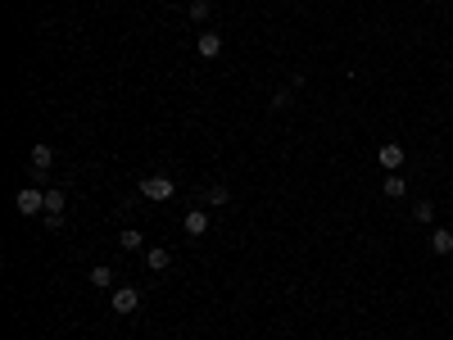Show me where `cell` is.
I'll return each mask as SVG.
<instances>
[{
    "label": "cell",
    "mask_w": 453,
    "mask_h": 340,
    "mask_svg": "<svg viewBox=\"0 0 453 340\" xmlns=\"http://www.w3.org/2000/svg\"><path fill=\"white\" fill-rule=\"evenodd\" d=\"M173 177H163V173H154V177H145L140 182V195L145 200H154V204H163V200H173Z\"/></svg>",
    "instance_id": "1"
},
{
    "label": "cell",
    "mask_w": 453,
    "mask_h": 340,
    "mask_svg": "<svg viewBox=\"0 0 453 340\" xmlns=\"http://www.w3.org/2000/svg\"><path fill=\"white\" fill-rule=\"evenodd\" d=\"M14 209H19L23 218H32V213H41V209H45V191H36V187H23L19 195H14Z\"/></svg>",
    "instance_id": "2"
},
{
    "label": "cell",
    "mask_w": 453,
    "mask_h": 340,
    "mask_svg": "<svg viewBox=\"0 0 453 340\" xmlns=\"http://www.w3.org/2000/svg\"><path fill=\"white\" fill-rule=\"evenodd\" d=\"M136 308H140V290H136V286H123V290H114V313H118V318H131Z\"/></svg>",
    "instance_id": "3"
},
{
    "label": "cell",
    "mask_w": 453,
    "mask_h": 340,
    "mask_svg": "<svg viewBox=\"0 0 453 340\" xmlns=\"http://www.w3.org/2000/svg\"><path fill=\"white\" fill-rule=\"evenodd\" d=\"M377 159H381V168H386V173H399V168H403V145L386 141V145L377 150Z\"/></svg>",
    "instance_id": "4"
},
{
    "label": "cell",
    "mask_w": 453,
    "mask_h": 340,
    "mask_svg": "<svg viewBox=\"0 0 453 340\" xmlns=\"http://www.w3.org/2000/svg\"><path fill=\"white\" fill-rule=\"evenodd\" d=\"M50 168H54V150H50V145H32V173L36 177H45V173H50Z\"/></svg>",
    "instance_id": "5"
},
{
    "label": "cell",
    "mask_w": 453,
    "mask_h": 340,
    "mask_svg": "<svg viewBox=\"0 0 453 340\" xmlns=\"http://www.w3.org/2000/svg\"><path fill=\"white\" fill-rule=\"evenodd\" d=\"M195 45H200V55H204V59H218V55H222V36H218L213 28H209V32H200V41H195Z\"/></svg>",
    "instance_id": "6"
},
{
    "label": "cell",
    "mask_w": 453,
    "mask_h": 340,
    "mask_svg": "<svg viewBox=\"0 0 453 340\" xmlns=\"http://www.w3.org/2000/svg\"><path fill=\"white\" fill-rule=\"evenodd\" d=\"M182 227H186V236H204V231H209V213H204V209H191Z\"/></svg>",
    "instance_id": "7"
},
{
    "label": "cell",
    "mask_w": 453,
    "mask_h": 340,
    "mask_svg": "<svg viewBox=\"0 0 453 340\" xmlns=\"http://www.w3.org/2000/svg\"><path fill=\"white\" fill-rule=\"evenodd\" d=\"M381 191H386V200H403V191H408V182H403L399 173H386V182H381Z\"/></svg>",
    "instance_id": "8"
},
{
    "label": "cell",
    "mask_w": 453,
    "mask_h": 340,
    "mask_svg": "<svg viewBox=\"0 0 453 340\" xmlns=\"http://www.w3.org/2000/svg\"><path fill=\"white\" fill-rule=\"evenodd\" d=\"M145 264H150V273H163V268L173 264V254L163 250V245H154V250H145Z\"/></svg>",
    "instance_id": "9"
},
{
    "label": "cell",
    "mask_w": 453,
    "mask_h": 340,
    "mask_svg": "<svg viewBox=\"0 0 453 340\" xmlns=\"http://www.w3.org/2000/svg\"><path fill=\"white\" fill-rule=\"evenodd\" d=\"M431 250H435V254H453V231H449V227H435Z\"/></svg>",
    "instance_id": "10"
},
{
    "label": "cell",
    "mask_w": 453,
    "mask_h": 340,
    "mask_svg": "<svg viewBox=\"0 0 453 340\" xmlns=\"http://www.w3.org/2000/svg\"><path fill=\"white\" fill-rule=\"evenodd\" d=\"M91 286H100V290H105V286H114V268L96 264V268H91Z\"/></svg>",
    "instance_id": "11"
},
{
    "label": "cell",
    "mask_w": 453,
    "mask_h": 340,
    "mask_svg": "<svg viewBox=\"0 0 453 340\" xmlns=\"http://www.w3.org/2000/svg\"><path fill=\"white\" fill-rule=\"evenodd\" d=\"M412 218H417L421 227H431V222H435V204H431V200H421V204L412 209Z\"/></svg>",
    "instance_id": "12"
},
{
    "label": "cell",
    "mask_w": 453,
    "mask_h": 340,
    "mask_svg": "<svg viewBox=\"0 0 453 340\" xmlns=\"http://www.w3.org/2000/svg\"><path fill=\"white\" fill-rule=\"evenodd\" d=\"M45 213H64V191H45Z\"/></svg>",
    "instance_id": "13"
},
{
    "label": "cell",
    "mask_w": 453,
    "mask_h": 340,
    "mask_svg": "<svg viewBox=\"0 0 453 340\" xmlns=\"http://www.w3.org/2000/svg\"><path fill=\"white\" fill-rule=\"evenodd\" d=\"M118 245H123V250H140L145 241H140V231H123V236H118Z\"/></svg>",
    "instance_id": "14"
},
{
    "label": "cell",
    "mask_w": 453,
    "mask_h": 340,
    "mask_svg": "<svg viewBox=\"0 0 453 340\" xmlns=\"http://www.w3.org/2000/svg\"><path fill=\"white\" fill-rule=\"evenodd\" d=\"M226 200H231V191H226L222 182H218V187H209V204H226Z\"/></svg>",
    "instance_id": "15"
},
{
    "label": "cell",
    "mask_w": 453,
    "mask_h": 340,
    "mask_svg": "<svg viewBox=\"0 0 453 340\" xmlns=\"http://www.w3.org/2000/svg\"><path fill=\"white\" fill-rule=\"evenodd\" d=\"M268 105H272V109H291V91H286V87H281V91H272V100H268Z\"/></svg>",
    "instance_id": "16"
},
{
    "label": "cell",
    "mask_w": 453,
    "mask_h": 340,
    "mask_svg": "<svg viewBox=\"0 0 453 340\" xmlns=\"http://www.w3.org/2000/svg\"><path fill=\"white\" fill-rule=\"evenodd\" d=\"M191 19H195V23L209 19V0H195V5H191Z\"/></svg>",
    "instance_id": "17"
}]
</instances>
